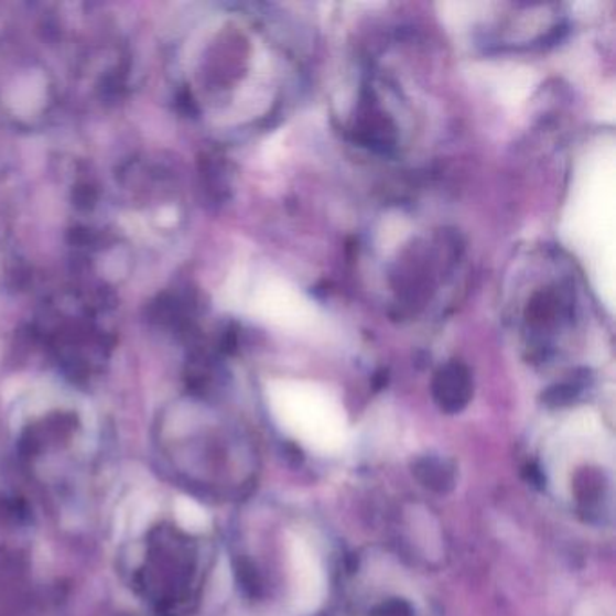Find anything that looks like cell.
<instances>
[{
	"instance_id": "cell-1",
	"label": "cell",
	"mask_w": 616,
	"mask_h": 616,
	"mask_svg": "<svg viewBox=\"0 0 616 616\" xmlns=\"http://www.w3.org/2000/svg\"><path fill=\"white\" fill-rule=\"evenodd\" d=\"M275 417L282 429L310 451L331 454L347 440V425L341 407L321 392L304 387H284L273 397Z\"/></svg>"
},
{
	"instance_id": "cell-3",
	"label": "cell",
	"mask_w": 616,
	"mask_h": 616,
	"mask_svg": "<svg viewBox=\"0 0 616 616\" xmlns=\"http://www.w3.org/2000/svg\"><path fill=\"white\" fill-rule=\"evenodd\" d=\"M575 616H615V607L612 601H607L604 596H596L584 602Z\"/></svg>"
},
{
	"instance_id": "cell-2",
	"label": "cell",
	"mask_w": 616,
	"mask_h": 616,
	"mask_svg": "<svg viewBox=\"0 0 616 616\" xmlns=\"http://www.w3.org/2000/svg\"><path fill=\"white\" fill-rule=\"evenodd\" d=\"M290 555L291 602L296 615H311L326 598V572L315 548L302 537H293Z\"/></svg>"
}]
</instances>
